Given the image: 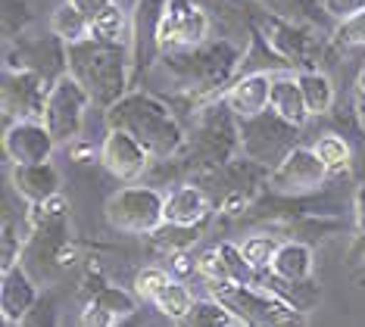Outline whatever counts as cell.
I'll return each mask as SVG.
<instances>
[{
  "label": "cell",
  "mask_w": 365,
  "mask_h": 327,
  "mask_svg": "<svg viewBox=\"0 0 365 327\" xmlns=\"http://www.w3.org/2000/svg\"><path fill=\"white\" fill-rule=\"evenodd\" d=\"M106 128L128 131L153 159H175L187 150V134L165 100L150 90H128L106 109Z\"/></svg>",
  "instance_id": "6da1fadb"
},
{
  "label": "cell",
  "mask_w": 365,
  "mask_h": 327,
  "mask_svg": "<svg viewBox=\"0 0 365 327\" xmlns=\"http://www.w3.org/2000/svg\"><path fill=\"white\" fill-rule=\"evenodd\" d=\"M69 75L88 90L91 103L110 109L115 100L128 94V81L135 72V56L128 44H110L101 38H85L66 50Z\"/></svg>",
  "instance_id": "7a4b0ae2"
},
{
  "label": "cell",
  "mask_w": 365,
  "mask_h": 327,
  "mask_svg": "<svg viewBox=\"0 0 365 327\" xmlns=\"http://www.w3.org/2000/svg\"><path fill=\"white\" fill-rule=\"evenodd\" d=\"M244 50L235 41H206L194 50H178V53H160V63L165 75L178 85V90H187L190 97L215 100L228 90V85L237 78Z\"/></svg>",
  "instance_id": "3957f363"
},
{
  "label": "cell",
  "mask_w": 365,
  "mask_h": 327,
  "mask_svg": "<svg viewBox=\"0 0 365 327\" xmlns=\"http://www.w3.org/2000/svg\"><path fill=\"white\" fill-rule=\"evenodd\" d=\"M19 265H26V271L38 284L56 278L72 265L69 203L63 194L29 209V237Z\"/></svg>",
  "instance_id": "277c9868"
},
{
  "label": "cell",
  "mask_w": 365,
  "mask_h": 327,
  "mask_svg": "<svg viewBox=\"0 0 365 327\" xmlns=\"http://www.w3.org/2000/svg\"><path fill=\"white\" fill-rule=\"evenodd\" d=\"M210 296L225 303L235 318L247 327H306V312L287 306L284 299L272 296L269 290L256 287V284H206Z\"/></svg>",
  "instance_id": "5b68a950"
},
{
  "label": "cell",
  "mask_w": 365,
  "mask_h": 327,
  "mask_svg": "<svg viewBox=\"0 0 365 327\" xmlns=\"http://www.w3.org/2000/svg\"><path fill=\"white\" fill-rule=\"evenodd\" d=\"M237 131H240V153L250 162L272 172L297 147L300 125L281 119L278 113L265 109V113L253 115V119H237Z\"/></svg>",
  "instance_id": "8992f818"
},
{
  "label": "cell",
  "mask_w": 365,
  "mask_h": 327,
  "mask_svg": "<svg viewBox=\"0 0 365 327\" xmlns=\"http://www.w3.org/2000/svg\"><path fill=\"white\" fill-rule=\"evenodd\" d=\"M106 222L122 234H153L165 224V197L150 184H131L106 199Z\"/></svg>",
  "instance_id": "52a82bcc"
},
{
  "label": "cell",
  "mask_w": 365,
  "mask_h": 327,
  "mask_svg": "<svg viewBox=\"0 0 365 327\" xmlns=\"http://www.w3.org/2000/svg\"><path fill=\"white\" fill-rule=\"evenodd\" d=\"M210 31L212 19L203 4H197V0H165L160 28H156V47H160V53L194 50L210 41Z\"/></svg>",
  "instance_id": "ba28073f"
},
{
  "label": "cell",
  "mask_w": 365,
  "mask_h": 327,
  "mask_svg": "<svg viewBox=\"0 0 365 327\" xmlns=\"http://www.w3.org/2000/svg\"><path fill=\"white\" fill-rule=\"evenodd\" d=\"M187 153L197 156V162L206 169H222L231 162V156L240 153L237 119L225 103L222 109H206L200 115L194 137H187Z\"/></svg>",
  "instance_id": "9c48e42d"
},
{
  "label": "cell",
  "mask_w": 365,
  "mask_h": 327,
  "mask_svg": "<svg viewBox=\"0 0 365 327\" xmlns=\"http://www.w3.org/2000/svg\"><path fill=\"white\" fill-rule=\"evenodd\" d=\"M91 106L94 103H91L88 90L66 72L63 78L53 81L41 122L47 125V131L53 134L56 144H76L81 128H85V115H88Z\"/></svg>",
  "instance_id": "30bf717a"
},
{
  "label": "cell",
  "mask_w": 365,
  "mask_h": 327,
  "mask_svg": "<svg viewBox=\"0 0 365 327\" xmlns=\"http://www.w3.org/2000/svg\"><path fill=\"white\" fill-rule=\"evenodd\" d=\"M328 178H331V172L325 169V162H322L312 147H294L269 172L265 187L281 197H309L315 190H322V184Z\"/></svg>",
  "instance_id": "8fae6325"
},
{
  "label": "cell",
  "mask_w": 365,
  "mask_h": 327,
  "mask_svg": "<svg viewBox=\"0 0 365 327\" xmlns=\"http://www.w3.org/2000/svg\"><path fill=\"white\" fill-rule=\"evenodd\" d=\"M53 81L31 69H4V88H0V100H4V119L22 122V119H41L47 106V94H51Z\"/></svg>",
  "instance_id": "7c38bea8"
},
{
  "label": "cell",
  "mask_w": 365,
  "mask_h": 327,
  "mask_svg": "<svg viewBox=\"0 0 365 327\" xmlns=\"http://www.w3.org/2000/svg\"><path fill=\"white\" fill-rule=\"evenodd\" d=\"M97 156H101V165L115 181H125V184H135L153 162V156L128 131H119V128H106V137Z\"/></svg>",
  "instance_id": "4fadbf2b"
},
{
  "label": "cell",
  "mask_w": 365,
  "mask_h": 327,
  "mask_svg": "<svg viewBox=\"0 0 365 327\" xmlns=\"http://www.w3.org/2000/svg\"><path fill=\"white\" fill-rule=\"evenodd\" d=\"M66 41L56 38L53 31L44 38H31L26 41L22 35L16 41V56H10L6 69H31L38 75H44L47 81H56L69 72V60H66Z\"/></svg>",
  "instance_id": "5bb4252c"
},
{
  "label": "cell",
  "mask_w": 365,
  "mask_h": 327,
  "mask_svg": "<svg viewBox=\"0 0 365 327\" xmlns=\"http://www.w3.org/2000/svg\"><path fill=\"white\" fill-rule=\"evenodd\" d=\"M60 147L47 125L41 119H22L10 122L4 131V153L13 165H31V162H51L53 150Z\"/></svg>",
  "instance_id": "9a60e30c"
},
{
  "label": "cell",
  "mask_w": 365,
  "mask_h": 327,
  "mask_svg": "<svg viewBox=\"0 0 365 327\" xmlns=\"http://www.w3.org/2000/svg\"><path fill=\"white\" fill-rule=\"evenodd\" d=\"M269 94H272V75L269 72H250V75H237L228 85V90L222 94L235 119H253L269 109Z\"/></svg>",
  "instance_id": "2e32d148"
},
{
  "label": "cell",
  "mask_w": 365,
  "mask_h": 327,
  "mask_svg": "<svg viewBox=\"0 0 365 327\" xmlns=\"http://www.w3.org/2000/svg\"><path fill=\"white\" fill-rule=\"evenodd\" d=\"M10 184H13L16 197H22L29 206H35V203H47V199L60 197L63 178L53 162H31V165H13Z\"/></svg>",
  "instance_id": "e0dca14e"
},
{
  "label": "cell",
  "mask_w": 365,
  "mask_h": 327,
  "mask_svg": "<svg viewBox=\"0 0 365 327\" xmlns=\"http://www.w3.org/2000/svg\"><path fill=\"white\" fill-rule=\"evenodd\" d=\"M38 281L26 271V265H13L4 271L0 278V312H4V321L19 324L26 312L38 303Z\"/></svg>",
  "instance_id": "ac0fdd59"
},
{
  "label": "cell",
  "mask_w": 365,
  "mask_h": 327,
  "mask_svg": "<svg viewBox=\"0 0 365 327\" xmlns=\"http://www.w3.org/2000/svg\"><path fill=\"white\" fill-rule=\"evenodd\" d=\"M210 218H212V199L200 184L187 181L178 184L172 194H165V222L169 224L194 228V224H206Z\"/></svg>",
  "instance_id": "d6986e66"
},
{
  "label": "cell",
  "mask_w": 365,
  "mask_h": 327,
  "mask_svg": "<svg viewBox=\"0 0 365 327\" xmlns=\"http://www.w3.org/2000/svg\"><path fill=\"white\" fill-rule=\"evenodd\" d=\"M269 109H272V113H278L281 119L300 125V128L306 125V119H312L309 109H306L300 81H297V75H290V72H275V75H272Z\"/></svg>",
  "instance_id": "ffe728a7"
},
{
  "label": "cell",
  "mask_w": 365,
  "mask_h": 327,
  "mask_svg": "<svg viewBox=\"0 0 365 327\" xmlns=\"http://www.w3.org/2000/svg\"><path fill=\"white\" fill-rule=\"evenodd\" d=\"M256 287L269 290L272 296L284 299L287 306L300 308V312H309V308H315L319 306V299H322V290H319V284H315L312 278L309 281H284V278H278L275 271H259Z\"/></svg>",
  "instance_id": "44dd1931"
},
{
  "label": "cell",
  "mask_w": 365,
  "mask_h": 327,
  "mask_svg": "<svg viewBox=\"0 0 365 327\" xmlns=\"http://www.w3.org/2000/svg\"><path fill=\"white\" fill-rule=\"evenodd\" d=\"M262 35H265V41H269V44L275 47L290 66H294V63H306V53H309L312 41L306 38L294 22L269 19V22L262 25Z\"/></svg>",
  "instance_id": "7402d4cb"
},
{
  "label": "cell",
  "mask_w": 365,
  "mask_h": 327,
  "mask_svg": "<svg viewBox=\"0 0 365 327\" xmlns=\"http://www.w3.org/2000/svg\"><path fill=\"white\" fill-rule=\"evenodd\" d=\"M312 268H315V259H312V246L303 240H287L278 246L275 253V262H272L269 271H275L278 278L284 281H309L312 278Z\"/></svg>",
  "instance_id": "603a6c76"
},
{
  "label": "cell",
  "mask_w": 365,
  "mask_h": 327,
  "mask_svg": "<svg viewBox=\"0 0 365 327\" xmlns=\"http://www.w3.org/2000/svg\"><path fill=\"white\" fill-rule=\"evenodd\" d=\"M91 38L131 47V41H135V16H128L122 10L119 0H113L103 13H97L94 19H91Z\"/></svg>",
  "instance_id": "cb8c5ba5"
},
{
  "label": "cell",
  "mask_w": 365,
  "mask_h": 327,
  "mask_svg": "<svg viewBox=\"0 0 365 327\" xmlns=\"http://www.w3.org/2000/svg\"><path fill=\"white\" fill-rule=\"evenodd\" d=\"M297 81L303 88V100H306V109L309 115H328L334 109V85L325 72L319 69H300L297 72Z\"/></svg>",
  "instance_id": "d4e9b609"
},
{
  "label": "cell",
  "mask_w": 365,
  "mask_h": 327,
  "mask_svg": "<svg viewBox=\"0 0 365 327\" xmlns=\"http://www.w3.org/2000/svg\"><path fill=\"white\" fill-rule=\"evenodd\" d=\"M51 31L56 38H63L66 47H69V44H78V41L91 38V19L78 10L76 4L63 0V4L53 10V16H51Z\"/></svg>",
  "instance_id": "484cf974"
},
{
  "label": "cell",
  "mask_w": 365,
  "mask_h": 327,
  "mask_svg": "<svg viewBox=\"0 0 365 327\" xmlns=\"http://www.w3.org/2000/svg\"><path fill=\"white\" fill-rule=\"evenodd\" d=\"M178 324L181 327H235L237 318L225 303H219L215 296H206V299H194L187 318Z\"/></svg>",
  "instance_id": "4316f807"
},
{
  "label": "cell",
  "mask_w": 365,
  "mask_h": 327,
  "mask_svg": "<svg viewBox=\"0 0 365 327\" xmlns=\"http://www.w3.org/2000/svg\"><path fill=\"white\" fill-rule=\"evenodd\" d=\"M312 150L319 153V159L325 162V169L331 175L346 172V169H350V162H353V150H350V144H346V137H340V134H334V131L319 134V137H315V144H312Z\"/></svg>",
  "instance_id": "83f0119b"
},
{
  "label": "cell",
  "mask_w": 365,
  "mask_h": 327,
  "mask_svg": "<svg viewBox=\"0 0 365 327\" xmlns=\"http://www.w3.org/2000/svg\"><path fill=\"white\" fill-rule=\"evenodd\" d=\"M153 306H156V312H163L165 318H172V321H185L190 306H194V296H190V290L185 287V284L172 278L160 290V296L153 299Z\"/></svg>",
  "instance_id": "f1b7e54d"
},
{
  "label": "cell",
  "mask_w": 365,
  "mask_h": 327,
  "mask_svg": "<svg viewBox=\"0 0 365 327\" xmlns=\"http://www.w3.org/2000/svg\"><path fill=\"white\" fill-rule=\"evenodd\" d=\"M278 246L281 243L272 237V234H253V237H247L240 243V253H244V259L256 268V271H269L272 262H275Z\"/></svg>",
  "instance_id": "f546056e"
},
{
  "label": "cell",
  "mask_w": 365,
  "mask_h": 327,
  "mask_svg": "<svg viewBox=\"0 0 365 327\" xmlns=\"http://www.w3.org/2000/svg\"><path fill=\"white\" fill-rule=\"evenodd\" d=\"M29 22H31V13H29L26 0H4V38H6V44H13V41H19L26 35Z\"/></svg>",
  "instance_id": "4dcf8cb0"
},
{
  "label": "cell",
  "mask_w": 365,
  "mask_h": 327,
  "mask_svg": "<svg viewBox=\"0 0 365 327\" xmlns=\"http://www.w3.org/2000/svg\"><path fill=\"white\" fill-rule=\"evenodd\" d=\"M169 271L165 268H144V271H138V278H135V296L140 299V303H153L156 296H160V290L169 284Z\"/></svg>",
  "instance_id": "1f68e13d"
},
{
  "label": "cell",
  "mask_w": 365,
  "mask_h": 327,
  "mask_svg": "<svg viewBox=\"0 0 365 327\" xmlns=\"http://www.w3.org/2000/svg\"><path fill=\"white\" fill-rule=\"evenodd\" d=\"M334 41L340 47H350V50H359L365 47V10L356 13V16H346L334 25Z\"/></svg>",
  "instance_id": "d6a6232c"
},
{
  "label": "cell",
  "mask_w": 365,
  "mask_h": 327,
  "mask_svg": "<svg viewBox=\"0 0 365 327\" xmlns=\"http://www.w3.org/2000/svg\"><path fill=\"white\" fill-rule=\"evenodd\" d=\"M194 265H197L194 271L200 274L206 284H225V281H231L228 265H225V256H222V249H219V246H215V249H206V253L197 259Z\"/></svg>",
  "instance_id": "836d02e7"
},
{
  "label": "cell",
  "mask_w": 365,
  "mask_h": 327,
  "mask_svg": "<svg viewBox=\"0 0 365 327\" xmlns=\"http://www.w3.org/2000/svg\"><path fill=\"white\" fill-rule=\"evenodd\" d=\"M16 327H56V299H53V293L38 296V303L29 308L26 318H22Z\"/></svg>",
  "instance_id": "e575fe53"
},
{
  "label": "cell",
  "mask_w": 365,
  "mask_h": 327,
  "mask_svg": "<svg viewBox=\"0 0 365 327\" xmlns=\"http://www.w3.org/2000/svg\"><path fill=\"white\" fill-rule=\"evenodd\" d=\"M22 249H26V237L16 234L10 218H4V249H0V265H4V271L6 268H13V265H19Z\"/></svg>",
  "instance_id": "d590c367"
},
{
  "label": "cell",
  "mask_w": 365,
  "mask_h": 327,
  "mask_svg": "<svg viewBox=\"0 0 365 327\" xmlns=\"http://www.w3.org/2000/svg\"><path fill=\"white\" fill-rule=\"evenodd\" d=\"M119 324H122L119 318H115L110 308H103L97 299H88L78 315V327H119Z\"/></svg>",
  "instance_id": "8d00e7d4"
},
{
  "label": "cell",
  "mask_w": 365,
  "mask_h": 327,
  "mask_svg": "<svg viewBox=\"0 0 365 327\" xmlns=\"http://www.w3.org/2000/svg\"><path fill=\"white\" fill-rule=\"evenodd\" d=\"M365 10V0H322V13L331 16L334 22L346 19V16H356Z\"/></svg>",
  "instance_id": "74e56055"
},
{
  "label": "cell",
  "mask_w": 365,
  "mask_h": 327,
  "mask_svg": "<svg viewBox=\"0 0 365 327\" xmlns=\"http://www.w3.org/2000/svg\"><path fill=\"white\" fill-rule=\"evenodd\" d=\"M353 218H356V231L365 234V181L356 187V194H353Z\"/></svg>",
  "instance_id": "f35d334b"
},
{
  "label": "cell",
  "mask_w": 365,
  "mask_h": 327,
  "mask_svg": "<svg viewBox=\"0 0 365 327\" xmlns=\"http://www.w3.org/2000/svg\"><path fill=\"white\" fill-rule=\"evenodd\" d=\"M346 265H365V234H362V231H356V237H353V243H350Z\"/></svg>",
  "instance_id": "ab89813d"
},
{
  "label": "cell",
  "mask_w": 365,
  "mask_h": 327,
  "mask_svg": "<svg viewBox=\"0 0 365 327\" xmlns=\"http://www.w3.org/2000/svg\"><path fill=\"white\" fill-rule=\"evenodd\" d=\"M69 4H76L78 10L88 16V19H94V16H97V13H103L106 6L113 4V0H69Z\"/></svg>",
  "instance_id": "60d3db41"
},
{
  "label": "cell",
  "mask_w": 365,
  "mask_h": 327,
  "mask_svg": "<svg viewBox=\"0 0 365 327\" xmlns=\"http://www.w3.org/2000/svg\"><path fill=\"white\" fill-rule=\"evenodd\" d=\"M190 259H187V249H181V253H172V268H175L178 274H187V271H194L197 265H187Z\"/></svg>",
  "instance_id": "b9f144b4"
},
{
  "label": "cell",
  "mask_w": 365,
  "mask_h": 327,
  "mask_svg": "<svg viewBox=\"0 0 365 327\" xmlns=\"http://www.w3.org/2000/svg\"><path fill=\"white\" fill-rule=\"evenodd\" d=\"M356 97H365V63L356 72Z\"/></svg>",
  "instance_id": "7bdbcfd3"
},
{
  "label": "cell",
  "mask_w": 365,
  "mask_h": 327,
  "mask_svg": "<svg viewBox=\"0 0 365 327\" xmlns=\"http://www.w3.org/2000/svg\"><path fill=\"white\" fill-rule=\"evenodd\" d=\"M356 119H359L362 131H365V97H356Z\"/></svg>",
  "instance_id": "ee69618b"
},
{
  "label": "cell",
  "mask_w": 365,
  "mask_h": 327,
  "mask_svg": "<svg viewBox=\"0 0 365 327\" xmlns=\"http://www.w3.org/2000/svg\"><path fill=\"white\" fill-rule=\"evenodd\" d=\"M119 327H138V318H128V321H122Z\"/></svg>",
  "instance_id": "f6af8a7d"
},
{
  "label": "cell",
  "mask_w": 365,
  "mask_h": 327,
  "mask_svg": "<svg viewBox=\"0 0 365 327\" xmlns=\"http://www.w3.org/2000/svg\"><path fill=\"white\" fill-rule=\"evenodd\" d=\"M235 327H247V324H240V321H237V324H235Z\"/></svg>",
  "instance_id": "bcb514c9"
}]
</instances>
